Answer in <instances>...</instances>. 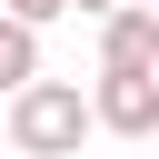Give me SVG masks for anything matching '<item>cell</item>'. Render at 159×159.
Wrapping results in <instances>:
<instances>
[{
    "instance_id": "obj_1",
    "label": "cell",
    "mask_w": 159,
    "mask_h": 159,
    "mask_svg": "<svg viewBox=\"0 0 159 159\" xmlns=\"http://www.w3.org/2000/svg\"><path fill=\"white\" fill-rule=\"evenodd\" d=\"M0 129L20 159H80V139L99 129V99H80V80H30V89H10Z\"/></svg>"
},
{
    "instance_id": "obj_4",
    "label": "cell",
    "mask_w": 159,
    "mask_h": 159,
    "mask_svg": "<svg viewBox=\"0 0 159 159\" xmlns=\"http://www.w3.org/2000/svg\"><path fill=\"white\" fill-rule=\"evenodd\" d=\"M0 80H10V89L40 80V20H20V10L0 20Z\"/></svg>"
},
{
    "instance_id": "obj_3",
    "label": "cell",
    "mask_w": 159,
    "mask_h": 159,
    "mask_svg": "<svg viewBox=\"0 0 159 159\" xmlns=\"http://www.w3.org/2000/svg\"><path fill=\"white\" fill-rule=\"evenodd\" d=\"M99 70H159V0H119L99 20Z\"/></svg>"
},
{
    "instance_id": "obj_2",
    "label": "cell",
    "mask_w": 159,
    "mask_h": 159,
    "mask_svg": "<svg viewBox=\"0 0 159 159\" xmlns=\"http://www.w3.org/2000/svg\"><path fill=\"white\" fill-rule=\"evenodd\" d=\"M99 129L109 139H149L159 129V70H99Z\"/></svg>"
},
{
    "instance_id": "obj_6",
    "label": "cell",
    "mask_w": 159,
    "mask_h": 159,
    "mask_svg": "<svg viewBox=\"0 0 159 159\" xmlns=\"http://www.w3.org/2000/svg\"><path fill=\"white\" fill-rule=\"evenodd\" d=\"M70 10H89V20H109V10H119V0H70Z\"/></svg>"
},
{
    "instance_id": "obj_5",
    "label": "cell",
    "mask_w": 159,
    "mask_h": 159,
    "mask_svg": "<svg viewBox=\"0 0 159 159\" xmlns=\"http://www.w3.org/2000/svg\"><path fill=\"white\" fill-rule=\"evenodd\" d=\"M10 10H20V20H60L70 0H10Z\"/></svg>"
}]
</instances>
